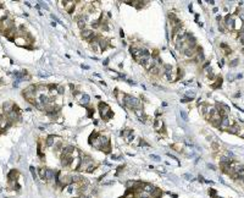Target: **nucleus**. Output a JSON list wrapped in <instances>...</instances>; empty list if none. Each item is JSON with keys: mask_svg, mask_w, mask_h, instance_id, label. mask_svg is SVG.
I'll use <instances>...</instances> for the list:
<instances>
[{"mask_svg": "<svg viewBox=\"0 0 244 198\" xmlns=\"http://www.w3.org/2000/svg\"><path fill=\"white\" fill-rule=\"evenodd\" d=\"M89 143L93 148H95L98 151H103L105 153H110V151H111L110 142H109L107 137H105L98 132H94L89 136Z\"/></svg>", "mask_w": 244, "mask_h": 198, "instance_id": "nucleus-1", "label": "nucleus"}, {"mask_svg": "<svg viewBox=\"0 0 244 198\" xmlns=\"http://www.w3.org/2000/svg\"><path fill=\"white\" fill-rule=\"evenodd\" d=\"M97 168V164L95 161L93 160L89 155H81V163H80V166H78V171H87V172H93L94 169Z\"/></svg>", "mask_w": 244, "mask_h": 198, "instance_id": "nucleus-2", "label": "nucleus"}, {"mask_svg": "<svg viewBox=\"0 0 244 198\" xmlns=\"http://www.w3.org/2000/svg\"><path fill=\"white\" fill-rule=\"evenodd\" d=\"M123 104L129 108V109H133V110H138V109H143L142 106V102L136 98V97H132L129 94H125V100H123Z\"/></svg>", "mask_w": 244, "mask_h": 198, "instance_id": "nucleus-3", "label": "nucleus"}, {"mask_svg": "<svg viewBox=\"0 0 244 198\" xmlns=\"http://www.w3.org/2000/svg\"><path fill=\"white\" fill-rule=\"evenodd\" d=\"M99 111H100V115L103 117V120H109L112 117V111L110 109V106L106 104V103H99Z\"/></svg>", "mask_w": 244, "mask_h": 198, "instance_id": "nucleus-4", "label": "nucleus"}, {"mask_svg": "<svg viewBox=\"0 0 244 198\" xmlns=\"http://www.w3.org/2000/svg\"><path fill=\"white\" fill-rule=\"evenodd\" d=\"M215 108L217 109V111L220 113V115H221L222 117H224V116H228V114H230V111H231L230 106H228V105H226V104H223V103H217Z\"/></svg>", "mask_w": 244, "mask_h": 198, "instance_id": "nucleus-5", "label": "nucleus"}, {"mask_svg": "<svg viewBox=\"0 0 244 198\" xmlns=\"http://www.w3.org/2000/svg\"><path fill=\"white\" fill-rule=\"evenodd\" d=\"M81 35H82L83 39H86V41H88V42H92L93 39H95V38L98 37V35L94 33V31H93V29H88V28L83 29V31L81 32Z\"/></svg>", "mask_w": 244, "mask_h": 198, "instance_id": "nucleus-6", "label": "nucleus"}, {"mask_svg": "<svg viewBox=\"0 0 244 198\" xmlns=\"http://www.w3.org/2000/svg\"><path fill=\"white\" fill-rule=\"evenodd\" d=\"M234 125V122L228 117V116H224L221 119V122H220V127L221 130H224V131H227L230 127H232V126Z\"/></svg>", "mask_w": 244, "mask_h": 198, "instance_id": "nucleus-7", "label": "nucleus"}, {"mask_svg": "<svg viewBox=\"0 0 244 198\" xmlns=\"http://www.w3.org/2000/svg\"><path fill=\"white\" fill-rule=\"evenodd\" d=\"M234 19H236L234 16H232V15H227L226 17H224L223 26L226 27L227 29H230V31H233V27H234Z\"/></svg>", "mask_w": 244, "mask_h": 198, "instance_id": "nucleus-8", "label": "nucleus"}, {"mask_svg": "<svg viewBox=\"0 0 244 198\" xmlns=\"http://www.w3.org/2000/svg\"><path fill=\"white\" fill-rule=\"evenodd\" d=\"M58 172L55 170H51V169H47V181L48 182H55L58 180Z\"/></svg>", "mask_w": 244, "mask_h": 198, "instance_id": "nucleus-9", "label": "nucleus"}, {"mask_svg": "<svg viewBox=\"0 0 244 198\" xmlns=\"http://www.w3.org/2000/svg\"><path fill=\"white\" fill-rule=\"evenodd\" d=\"M129 51H131V54H132V56L134 58V60L139 61V59L142 58V49L136 48V47H131V48H129Z\"/></svg>", "mask_w": 244, "mask_h": 198, "instance_id": "nucleus-10", "label": "nucleus"}, {"mask_svg": "<svg viewBox=\"0 0 244 198\" xmlns=\"http://www.w3.org/2000/svg\"><path fill=\"white\" fill-rule=\"evenodd\" d=\"M153 127H154V130L155 131H158V132H164L165 131V126H164V121L161 120V119H156L155 121H154V123H153Z\"/></svg>", "mask_w": 244, "mask_h": 198, "instance_id": "nucleus-11", "label": "nucleus"}, {"mask_svg": "<svg viewBox=\"0 0 244 198\" xmlns=\"http://www.w3.org/2000/svg\"><path fill=\"white\" fill-rule=\"evenodd\" d=\"M122 135V137L127 141V142H131L133 139V137H134V135H133V131L132 130H129V129H126V130H123V132L121 133Z\"/></svg>", "mask_w": 244, "mask_h": 198, "instance_id": "nucleus-12", "label": "nucleus"}, {"mask_svg": "<svg viewBox=\"0 0 244 198\" xmlns=\"http://www.w3.org/2000/svg\"><path fill=\"white\" fill-rule=\"evenodd\" d=\"M62 4H64L65 10H66L68 14H71V12L74 10V6H76L74 2H62Z\"/></svg>", "mask_w": 244, "mask_h": 198, "instance_id": "nucleus-13", "label": "nucleus"}, {"mask_svg": "<svg viewBox=\"0 0 244 198\" xmlns=\"http://www.w3.org/2000/svg\"><path fill=\"white\" fill-rule=\"evenodd\" d=\"M237 136L244 138V125L243 123H237Z\"/></svg>", "mask_w": 244, "mask_h": 198, "instance_id": "nucleus-14", "label": "nucleus"}, {"mask_svg": "<svg viewBox=\"0 0 244 198\" xmlns=\"http://www.w3.org/2000/svg\"><path fill=\"white\" fill-rule=\"evenodd\" d=\"M80 103L82 105H88L90 103V97L88 94H82L81 96V99H80Z\"/></svg>", "mask_w": 244, "mask_h": 198, "instance_id": "nucleus-15", "label": "nucleus"}, {"mask_svg": "<svg viewBox=\"0 0 244 198\" xmlns=\"http://www.w3.org/2000/svg\"><path fill=\"white\" fill-rule=\"evenodd\" d=\"M37 172H38V175H39V178L43 180V181H45V180H47V169L41 168V169L37 170Z\"/></svg>", "mask_w": 244, "mask_h": 198, "instance_id": "nucleus-16", "label": "nucleus"}, {"mask_svg": "<svg viewBox=\"0 0 244 198\" xmlns=\"http://www.w3.org/2000/svg\"><path fill=\"white\" fill-rule=\"evenodd\" d=\"M99 45H100L101 51H103V50H105V49H106V47H107V39H100V38H99Z\"/></svg>", "mask_w": 244, "mask_h": 198, "instance_id": "nucleus-17", "label": "nucleus"}, {"mask_svg": "<svg viewBox=\"0 0 244 198\" xmlns=\"http://www.w3.org/2000/svg\"><path fill=\"white\" fill-rule=\"evenodd\" d=\"M185 97L188 98L189 100H192V99L195 98V92H193V91H187V92H185Z\"/></svg>", "mask_w": 244, "mask_h": 198, "instance_id": "nucleus-18", "label": "nucleus"}, {"mask_svg": "<svg viewBox=\"0 0 244 198\" xmlns=\"http://www.w3.org/2000/svg\"><path fill=\"white\" fill-rule=\"evenodd\" d=\"M56 91H58V93H59V94H64L65 88H64V86H62V84H58V86H56Z\"/></svg>", "mask_w": 244, "mask_h": 198, "instance_id": "nucleus-19", "label": "nucleus"}, {"mask_svg": "<svg viewBox=\"0 0 244 198\" xmlns=\"http://www.w3.org/2000/svg\"><path fill=\"white\" fill-rule=\"evenodd\" d=\"M179 114H181V117H182L184 121H188V115H187V113H185V111L181 110V111H179Z\"/></svg>", "mask_w": 244, "mask_h": 198, "instance_id": "nucleus-20", "label": "nucleus"}, {"mask_svg": "<svg viewBox=\"0 0 244 198\" xmlns=\"http://www.w3.org/2000/svg\"><path fill=\"white\" fill-rule=\"evenodd\" d=\"M31 171H32V175H33V177L35 178V177H37V172L34 171V168H31Z\"/></svg>", "mask_w": 244, "mask_h": 198, "instance_id": "nucleus-21", "label": "nucleus"}, {"mask_svg": "<svg viewBox=\"0 0 244 198\" xmlns=\"http://www.w3.org/2000/svg\"><path fill=\"white\" fill-rule=\"evenodd\" d=\"M237 62H238V60H233V61L230 64V66H236V65H237Z\"/></svg>", "mask_w": 244, "mask_h": 198, "instance_id": "nucleus-22", "label": "nucleus"}, {"mask_svg": "<svg viewBox=\"0 0 244 198\" xmlns=\"http://www.w3.org/2000/svg\"><path fill=\"white\" fill-rule=\"evenodd\" d=\"M150 157H152L153 159H155V160H160V158H159L158 155H154V154H153V155H150Z\"/></svg>", "mask_w": 244, "mask_h": 198, "instance_id": "nucleus-23", "label": "nucleus"}, {"mask_svg": "<svg viewBox=\"0 0 244 198\" xmlns=\"http://www.w3.org/2000/svg\"><path fill=\"white\" fill-rule=\"evenodd\" d=\"M120 35H121V37H123V35H125V33H123V31H122V29L120 31Z\"/></svg>", "mask_w": 244, "mask_h": 198, "instance_id": "nucleus-24", "label": "nucleus"}, {"mask_svg": "<svg viewBox=\"0 0 244 198\" xmlns=\"http://www.w3.org/2000/svg\"><path fill=\"white\" fill-rule=\"evenodd\" d=\"M103 64H104V65H107V64H109V59H106V60H105Z\"/></svg>", "mask_w": 244, "mask_h": 198, "instance_id": "nucleus-25", "label": "nucleus"}, {"mask_svg": "<svg viewBox=\"0 0 244 198\" xmlns=\"http://www.w3.org/2000/svg\"><path fill=\"white\" fill-rule=\"evenodd\" d=\"M212 198H221V197H218V196H214Z\"/></svg>", "mask_w": 244, "mask_h": 198, "instance_id": "nucleus-26", "label": "nucleus"}, {"mask_svg": "<svg viewBox=\"0 0 244 198\" xmlns=\"http://www.w3.org/2000/svg\"><path fill=\"white\" fill-rule=\"evenodd\" d=\"M72 198H82V197H72Z\"/></svg>", "mask_w": 244, "mask_h": 198, "instance_id": "nucleus-27", "label": "nucleus"}, {"mask_svg": "<svg viewBox=\"0 0 244 198\" xmlns=\"http://www.w3.org/2000/svg\"><path fill=\"white\" fill-rule=\"evenodd\" d=\"M242 51H243V54H244V49H243V50H242Z\"/></svg>", "mask_w": 244, "mask_h": 198, "instance_id": "nucleus-28", "label": "nucleus"}]
</instances>
